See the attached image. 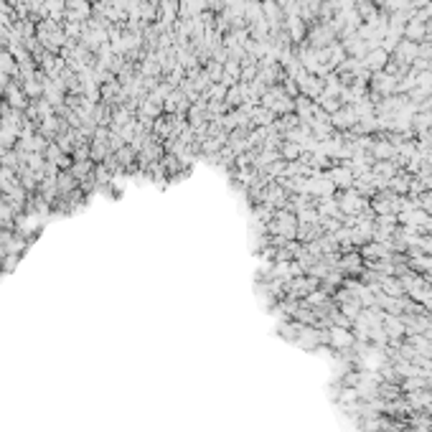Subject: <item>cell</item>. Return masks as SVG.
I'll return each instance as SVG.
<instances>
[{"mask_svg": "<svg viewBox=\"0 0 432 432\" xmlns=\"http://www.w3.org/2000/svg\"><path fill=\"white\" fill-rule=\"evenodd\" d=\"M295 150H298L295 145H287V148H285V155H287V158H295Z\"/></svg>", "mask_w": 432, "mask_h": 432, "instance_id": "cell-1", "label": "cell"}]
</instances>
